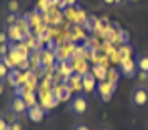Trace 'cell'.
<instances>
[{
	"instance_id": "cell-1",
	"label": "cell",
	"mask_w": 148,
	"mask_h": 130,
	"mask_svg": "<svg viewBox=\"0 0 148 130\" xmlns=\"http://www.w3.org/2000/svg\"><path fill=\"white\" fill-rule=\"evenodd\" d=\"M67 109L68 112L72 113L73 117H83L87 115L88 109H90V105H88V98L85 94H75V95L70 97V100L67 103Z\"/></svg>"
},
{
	"instance_id": "cell-2",
	"label": "cell",
	"mask_w": 148,
	"mask_h": 130,
	"mask_svg": "<svg viewBox=\"0 0 148 130\" xmlns=\"http://www.w3.org/2000/svg\"><path fill=\"white\" fill-rule=\"evenodd\" d=\"M132 105L136 109H143L148 105V89L145 85H136L132 92Z\"/></svg>"
},
{
	"instance_id": "cell-3",
	"label": "cell",
	"mask_w": 148,
	"mask_h": 130,
	"mask_svg": "<svg viewBox=\"0 0 148 130\" xmlns=\"http://www.w3.org/2000/svg\"><path fill=\"white\" fill-rule=\"evenodd\" d=\"M7 110L10 113H14V115H22V113H25L28 110V103L25 102V98L23 97H18V95H14L10 97V100H8V105H7Z\"/></svg>"
},
{
	"instance_id": "cell-4",
	"label": "cell",
	"mask_w": 148,
	"mask_h": 130,
	"mask_svg": "<svg viewBox=\"0 0 148 130\" xmlns=\"http://www.w3.org/2000/svg\"><path fill=\"white\" fill-rule=\"evenodd\" d=\"M115 85L113 83H110L108 80H101L98 85H97V92H98V95H100L101 100H105V102H108L110 98H112V95H113V89Z\"/></svg>"
},
{
	"instance_id": "cell-5",
	"label": "cell",
	"mask_w": 148,
	"mask_h": 130,
	"mask_svg": "<svg viewBox=\"0 0 148 130\" xmlns=\"http://www.w3.org/2000/svg\"><path fill=\"white\" fill-rule=\"evenodd\" d=\"M82 90L85 94H90V92L97 90V78L93 77L92 72H87V74L82 75Z\"/></svg>"
},
{
	"instance_id": "cell-6",
	"label": "cell",
	"mask_w": 148,
	"mask_h": 130,
	"mask_svg": "<svg viewBox=\"0 0 148 130\" xmlns=\"http://www.w3.org/2000/svg\"><path fill=\"white\" fill-rule=\"evenodd\" d=\"M135 69H136V62H133L132 58L121 60V72H123V75L133 77L135 75Z\"/></svg>"
},
{
	"instance_id": "cell-7",
	"label": "cell",
	"mask_w": 148,
	"mask_h": 130,
	"mask_svg": "<svg viewBox=\"0 0 148 130\" xmlns=\"http://www.w3.org/2000/svg\"><path fill=\"white\" fill-rule=\"evenodd\" d=\"M7 35H8V40H10V42H20L22 39H23V35H22V30L17 27V25H8Z\"/></svg>"
},
{
	"instance_id": "cell-8",
	"label": "cell",
	"mask_w": 148,
	"mask_h": 130,
	"mask_svg": "<svg viewBox=\"0 0 148 130\" xmlns=\"http://www.w3.org/2000/svg\"><path fill=\"white\" fill-rule=\"evenodd\" d=\"M5 10H7L8 14H17L18 10H20V0H5Z\"/></svg>"
},
{
	"instance_id": "cell-9",
	"label": "cell",
	"mask_w": 148,
	"mask_h": 130,
	"mask_svg": "<svg viewBox=\"0 0 148 130\" xmlns=\"http://www.w3.org/2000/svg\"><path fill=\"white\" fill-rule=\"evenodd\" d=\"M136 67L140 72H147L148 74V55H140L136 60Z\"/></svg>"
},
{
	"instance_id": "cell-10",
	"label": "cell",
	"mask_w": 148,
	"mask_h": 130,
	"mask_svg": "<svg viewBox=\"0 0 148 130\" xmlns=\"http://www.w3.org/2000/svg\"><path fill=\"white\" fill-rule=\"evenodd\" d=\"M8 77H10V69L7 67V63L3 60H0V80H7Z\"/></svg>"
},
{
	"instance_id": "cell-11",
	"label": "cell",
	"mask_w": 148,
	"mask_h": 130,
	"mask_svg": "<svg viewBox=\"0 0 148 130\" xmlns=\"http://www.w3.org/2000/svg\"><path fill=\"white\" fill-rule=\"evenodd\" d=\"M92 74H93L95 78H100V82L101 80H107V70L103 69V67H100V65H97Z\"/></svg>"
},
{
	"instance_id": "cell-12",
	"label": "cell",
	"mask_w": 148,
	"mask_h": 130,
	"mask_svg": "<svg viewBox=\"0 0 148 130\" xmlns=\"http://www.w3.org/2000/svg\"><path fill=\"white\" fill-rule=\"evenodd\" d=\"M30 110V113H32V120H35V122H40L42 118H43V112H42L40 109H37V107H32V109H28Z\"/></svg>"
},
{
	"instance_id": "cell-13",
	"label": "cell",
	"mask_w": 148,
	"mask_h": 130,
	"mask_svg": "<svg viewBox=\"0 0 148 130\" xmlns=\"http://www.w3.org/2000/svg\"><path fill=\"white\" fill-rule=\"evenodd\" d=\"M70 130H92V127H90L88 123H85V122H78V123H75Z\"/></svg>"
},
{
	"instance_id": "cell-14",
	"label": "cell",
	"mask_w": 148,
	"mask_h": 130,
	"mask_svg": "<svg viewBox=\"0 0 148 130\" xmlns=\"http://www.w3.org/2000/svg\"><path fill=\"white\" fill-rule=\"evenodd\" d=\"M10 40H8L7 30H0V45H8Z\"/></svg>"
},
{
	"instance_id": "cell-15",
	"label": "cell",
	"mask_w": 148,
	"mask_h": 130,
	"mask_svg": "<svg viewBox=\"0 0 148 130\" xmlns=\"http://www.w3.org/2000/svg\"><path fill=\"white\" fill-rule=\"evenodd\" d=\"M8 127H10V123L7 122V118L3 115H0V130H7Z\"/></svg>"
},
{
	"instance_id": "cell-16",
	"label": "cell",
	"mask_w": 148,
	"mask_h": 130,
	"mask_svg": "<svg viewBox=\"0 0 148 130\" xmlns=\"http://www.w3.org/2000/svg\"><path fill=\"white\" fill-rule=\"evenodd\" d=\"M15 15L14 14H8L7 15V25H15Z\"/></svg>"
},
{
	"instance_id": "cell-17",
	"label": "cell",
	"mask_w": 148,
	"mask_h": 130,
	"mask_svg": "<svg viewBox=\"0 0 148 130\" xmlns=\"http://www.w3.org/2000/svg\"><path fill=\"white\" fill-rule=\"evenodd\" d=\"M10 129H12V130H22L20 122H14V123H10Z\"/></svg>"
},
{
	"instance_id": "cell-18",
	"label": "cell",
	"mask_w": 148,
	"mask_h": 130,
	"mask_svg": "<svg viewBox=\"0 0 148 130\" xmlns=\"http://www.w3.org/2000/svg\"><path fill=\"white\" fill-rule=\"evenodd\" d=\"M5 94V82L3 80H0V97Z\"/></svg>"
},
{
	"instance_id": "cell-19",
	"label": "cell",
	"mask_w": 148,
	"mask_h": 130,
	"mask_svg": "<svg viewBox=\"0 0 148 130\" xmlns=\"http://www.w3.org/2000/svg\"><path fill=\"white\" fill-rule=\"evenodd\" d=\"M105 5H115V0H101Z\"/></svg>"
},
{
	"instance_id": "cell-20",
	"label": "cell",
	"mask_w": 148,
	"mask_h": 130,
	"mask_svg": "<svg viewBox=\"0 0 148 130\" xmlns=\"http://www.w3.org/2000/svg\"><path fill=\"white\" fill-rule=\"evenodd\" d=\"M98 130H112V129H110L108 125H101V127H100V129H98Z\"/></svg>"
},
{
	"instance_id": "cell-21",
	"label": "cell",
	"mask_w": 148,
	"mask_h": 130,
	"mask_svg": "<svg viewBox=\"0 0 148 130\" xmlns=\"http://www.w3.org/2000/svg\"><path fill=\"white\" fill-rule=\"evenodd\" d=\"M125 2H127V0H115V3H116V5H121V3H125Z\"/></svg>"
},
{
	"instance_id": "cell-22",
	"label": "cell",
	"mask_w": 148,
	"mask_h": 130,
	"mask_svg": "<svg viewBox=\"0 0 148 130\" xmlns=\"http://www.w3.org/2000/svg\"><path fill=\"white\" fill-rule=\"evenodd\" d=\"M73 2H75V0H67V3H68V5H73Z\"/></svg>"
},
{
	"instance_id": "cell-23",
	"label": "cell",
	"mask_w": 148,
	"mask_h": 130,
	"mask_svg": "<svg viewBox=\"0 0 148 130\" xmlns=\"http://www.w3.org/2000/svg\"><path fill=\"white\" fill-rule=\"evenodd\" d=\"M7 130H12V129H10V127H8V129H7Z\"/></svg>"
},
{
	"instance_id": "cell-24",
	"label": "cell",
	"mask_w": 148,
	"mask_h": 130,
	"mask_svg": "<svg viewBox=\"0 0 148 130\" xmlns=\"http://www.w3.org/2000/svg\"><path fill=\"white\" fill-rule=\"evenodd\" d=\"M0 60H2V57H0Z\"/></svg>"
}]
</instances>
